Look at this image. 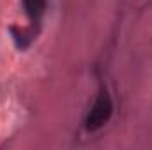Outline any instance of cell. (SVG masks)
<instances>
[{"mask_svg":"<svg viewBox=\"0 0 152 150\" xmlns=\"http://www.w3.org/2000/svg\"><path fill=\"white\" fill-rule=\"evenodd\" d=\"M25 16L28 18V23L41 28V21L46 14V7H48V0H21Z\"/></svg>","mask_w":152,"mask_h":150,"instance_id":"cell-3","label":"cell"},{"mask_svg":"<svg viewBox=\"0 0 152 150\" xmlns=\"http://www.w3.org/2000/svg\"><path fill=\"white\" fill-rule=\"evenodd\" d=\"M9 32H11L12 42H14V46H16L18 50H27V48L34 42V39L37 37L39 28L34 27V25H30V23H28L27 27L12 25V27L9 28Z\"/></svg>","mask_w":152,"mask_h":150,"instance_id":"cell-2","label":"cell"},{"mask_svg":"<svg viewBox=\"0 0 152 150\" xmlns=\"http://www.w3.org/2000/svg\"><path fill=\"white\" fill-rule=\"evenodd\" d=\"M112 113H113V101H112V95L108 94L106 88H101L92 108L88 110L87 117H85V129L94 133V131H99L110 118H112Z\"/></svg>","mask_w":152,"mask_h":150,"instance_id":"cell-1","label":"cell"}]
</instances>
